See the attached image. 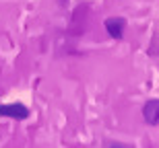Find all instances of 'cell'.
<instances>
[{
    "instance_id": "6da1fadb",
    "label": "cell",
    "mask_w": 159,
    "mask_h": 148,
    "mask_svg": "<svg viewBox=\"0 0 159 148\" xmlns=\"http://www.w3.org/2000/svg\"><path fill=\"white\" fill-rule=\"evenodd\" d=\"M0 117L27 119L29 117V109L23 103H6V105H0Z\"/></svg>"
},
{
    "instance_id": "7a4b0ae2",
    "label": "cell",
    "mask_w": 159,
    "mask_h": 148,
    "mask_svg": "<svg viewBox=\"0 0 159 148\" xmlns=\"http://www.w3.org/2000/svg\"><path fill=\"white\" fill-rule=\"evenodd\" d=\"M143 117L151 125L159 124V99H151V101L145 103V107H143Z\"/></svg>"
},
{
    "instance_id": "3957f363",
    "label": "cell",
    "mask_w": 159,
    "mask_h": 148,
    "mask_svg": "<svg viewBox=\"0 0 159 148\" xmlns=\"http://www.w3.org/2000/svg\"><path fill=\"white\" fill-rule=\"evenodd\" d=\"M106 29L107 33H110V37H114V39H120L124 33V19L120 17H110L106 21Z\"/></svg>"
}]
</instances>
